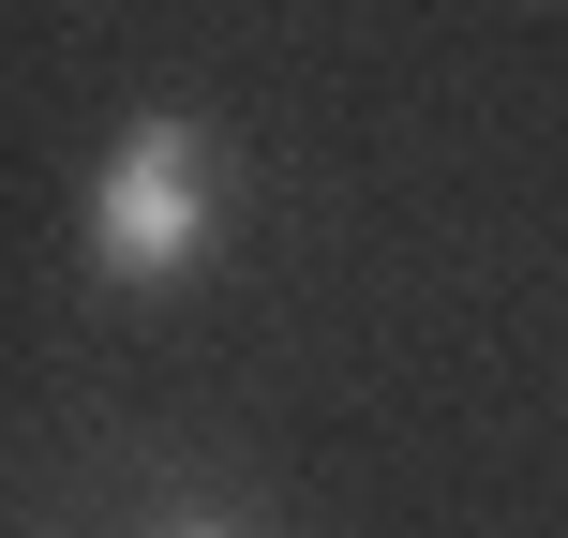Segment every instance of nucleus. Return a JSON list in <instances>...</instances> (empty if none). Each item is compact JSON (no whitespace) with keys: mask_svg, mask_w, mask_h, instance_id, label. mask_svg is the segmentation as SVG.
<instances>
[{"mask_svg":"<svg viewBox=\"0 0 568 538\" xmlns=\"http://www.w3.org/2000/svg\"><path fill=\"white\" fill-rule=\"evenodd\" d=\"M210 225H225V165H210L195 120L150 105L135 135L90 165V284H180L210 255Z\"/></svg>","mask_w":568,"mask_h":538,"instance_id":"nucleus-1","label":"nucleus"},{"mask_svg":"<svg viewBox=\"0 0 568 538\" xmlns=\"http://www.w3.org/2000/svg\"><path fill=\"white\" fill-rule=\"evenodd\" d=\"M150 538H255V524H225V509H165Z\"/></svg>","mask_w":568,"mask_h":538,"instance_id":"nucleus-2","label":"nucleus"}]
</instances>
